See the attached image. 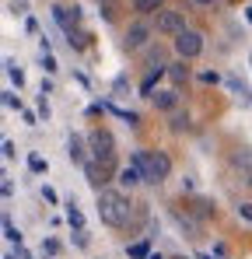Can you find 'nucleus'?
I'll use <instances>...</instances> for the list:
<instances>
[{
  "instance_id": "f257e3e1",
  "label": "nucleus",
  "mask_w": 252,
  "mask_h": 259,
  "mask_svg": "<svg viewBox=\"0 0 252 259\" xmlns=\"http://www.w3.org/2000/svg\"><path fill=\"white\" fill-rule=\"evenodd\" d=\"M98 217L109 224V228H126L133 221V203L130 196L119 193V189H98Z\"/></svg>"
},
{
  "instance_id": "f03ea898",
  "label": "nucleus",
  "mask_w": 252,
  "mask_h": 259,
  "mask_svg": "<svg viewBox=\"0 0 252 259\" xmlns=\"http://www.w3.org/2000/svg\"><path fill=\"white\" fill-rule=\"evenodd\" d=\"M130 165H137L144 172V182H154V186H161L172 175V158L165 151H133Z\"/></svg>"
},
{
  "instance_id": "7ed1b4c3",
  "label": "nucleus",
  "mask_w": 252,
  "mask_h": 259,
  "mask_svg": "<svg viewBox=\"0 0 252 259\" xmlns=\"http://www.w3.org/2000/svg\"><path fill=\"white\" fill-rule=\"evenodd\" d=\"M88 151H91V158L102 161L105 168L116 165V140H112L109 130H91V133H88Z\"/></svg>"
},
{
  "instance_id": "20e7f679",
  "label": "nucleus",
  "mask_w": 252,
  "mask_h": 259,
  "mask_svg": "<svg viewBox=\"0 0 252 259\" xmlns=\"http://www.w3.org/2000/svg\"><path fill=\"white\" fill-rule=\"evenodd\" d=\"M53 18H56V25L70 35V46H84V35L77 32V25H81V11H77V7L56 4V7H53Z\"/></svg>"
},
{
  "instance_id": "39448f33",
  "label": "nucleus",
  "mask_w": 252,
  "mask_h": 259,
  "mask_svg": "<svg viewBox=\"0 0 252 259\" xmlns=\"http://www.w3.org/2000/svg\"><path fill=\"white\" fill-rule=\"evenodd\" d=\"M172 42H175L179 60H193V56H200V53H203V35H200L196 28H182Z\"/></svg>"
},
{
  "instance_id": "423d86ee",
  "label": "nucleus",
  "mask_w": 252,
  "mask_h": 259,
  "mask_svg": "<svg viewBox=\"0 0 252 259\" xmlns=\"http://www.w3.org/2000/svg\"><path fill=\"white\" fill-rule=\"evenodd\" d=\"M154 28L161 32V35H179L182 28H186V18H182V11H158L154 14Z\"/></svg>"
},
{
  "instance_id": "0eeeda50",
  "label": "nucleus",
  "mask_w": 252,
  "mask_h": 259,
  "mask_svg": "<svg viewBox=\"0 0 252 259\" xmlns=\"http://www.w3.org/2000/svg\"><path fill=\"white\" fill-rule=\"evenodd\" d=\"M147 35H151V25H147V21H133V25L126 28L123 46L126 49H144V46H147Z\"/></svg>"
},
{
  "instance_id": "6e6552de",
  "label": "nucleus",
  "mask_w": 252,
  "mask_h": 259,
  "mask_svg": "<svg viewBox=\"0 0 252 259\" xmlns=\"http://www.w3.org/2000/svg\"><path fill=\"white\" fill-rule=\"evenodd\" d=\"M109 172H112V168H105V165H102V161H95V158H88V161H84V175H88V182H91L95 189H105Z\"/></svg>"
},
{
  "instance_id": "1a4fd4ad",
  "label": "nucleus",
  "mask_w": 252,
  "mask_h": 259,
  "mask_svg": "<svg viewBox=\"0 0 252 259\" xmlns=\"http://www.w3.org/2000/svg\"><path fill=\"white\" fill-rule=\"evenodd\" d=\"M172 217L179 221V228L182 231H189V238H200V221L193 214H182V210H172Z\"/></svg>"
},
{
  "instance_id": "9d476101",
  "label": "nucleus",
  "mask_w": 252,
  "mask_h": 259,
  "mask_svg": "<svg viewBox=\"0 0 252 259\" xmlns=\"http://www.w3.org/2000/svg\"><path fill=\"white\" fill-rule=\"evenodd\" d=\"M67 158H70V161H77V165L88 161V147H84L81 137H70V140H67Z\"/></svg>"
},
{
  "instance_id": "9b49d317",
  "label": "nucleus",
  "mask_w": 252,
  "mask_h": 259,
  "mask_svg": "<svg viewBox=\"0 0 252 259\" xmlns=\"http://www.w3.org/2000/svg\"><path fill=\"white\" fill-rule=\"evenodd\" d=\"M154 105H158L161 112L175 109V105H179V91H175V88H165V91H158V95H154Z\"/></svg>"
},
{
  "instance_id": "f8f14e48",
  "label": "nucleus",
  "mask_w": 252,
  "mask_h": 259,
  "mask_svg": "<svg viewBox=\"0 0 252 259\" xmlns=\"http://www.w3.org/2000/svg\"><path fill=\"white\" fill-rule=\"evenodd\" d=\"M168 81L179 88L189 81V67H186V60H179V63H168Z\"/></svg>"
},
{
  "instance_id": "ddd939ff",
  "label": "nucleus",
  "mask_w": 252,
  "mask_h": 259,
  "mask_svg": "<svg viewBox=\"0 0 252 259\" xmlns=\"http://www.w3.org/2000/svg\"><path fill=\"white\" fill-rule=\"evenodd\" d=\"M119 182H123V186H130V189H133V186H140V182H144V172H140V168H137V165H126L123 172H119Z\"/></svg>"
},
{
  "instance_id": "4468645a",
  "label": "nucleus",
  "mask_w": 252,
  "mask_h": 259,
  "mask_svg": "<svg viewBox=\"0 0 252 259\" xmlns=\"http://www.w3.org/2000/svg\"><path fill=\"white\" fill-rule=\"evenodd\" d=\"M165 0H133V11L137 14H158Z\"/></svg>"
},
{
  "instance_id": "2eb2a0df",
  "label": "nucleus",
  "mask_w": 252,
  "mask_h": 259,
  "mask_svg": "<svg viewBox=\"0 0 252 259\" xmlns=\"http://www.w3.org/2000/svg\"><path fill=\"white\" fill-rule=\"evenodd\" d=\"M67 224H70V228H84V214L77 210V200L67 203Z\"/></svg>"
},
{
  "instance_id": "dca6fc26",
  "label": "nucleus",
  "mask_w": 252,
  "mask_h": 259,
  "mask_svg": "<svg viewBox=\"0 0 252 259\" xmlns=\"http://www.w3.org/2000/svg\"><path fill=\"white\" fill-rule=\"evenodd\" d=\"M161 74H168V70H151V74L144 77V84H140V95H151V91L158 88V81H161Z\"/></svg>"
},
{
  "instance_id": "f3484780",
  "label": "nucleus",
  "mask_w": 252,
  "mask_h": 259,
  "mask_svg": "<svg viewBox=\"0 0 252 259\" xmlns=\"http://www.w3.org/2000/svg\"><path fill=\"white\" fill-rule=\"evenodd\" d=\"M228 88H231V95H235V98H242V102H252L249 88L242 84V81H238V77H228Z\"/></svg>"
},
{
  "instance_id": "a211bd4d",
  "label": "nucleus",
  "mask_w": 252,
  "mask_h": 259,
  "mask_svg": "<svg viewBox=\"0 0 252 259\" xmlns=\"http://www.w3.org/2000/svg\"><path fill=\"white\" fill-rule=\"evenodd\" d=\"M126 252H130V259H147L151 256V245L147 242H133V245H126Z\"/></svg>"
},
{
  "instance_id": "6ab92c4d",
  "label": "nucleus",
  "mask_w": 252,
  "mask_h": 259,
  "mask_svg": "<svg viewBox=\"0 0 252 259\" xmlns=\"http://www.w3.org/2000/svg\"><path fill=\"white\" fill-rule=\"evenodd\" d=\"M28 168H32V172H35V175H42V172H46V168H49V161H46L42 154H32V158H28Z\"/></svg>"
},
{
  "instance_id": "aec40b11",
  "label": "nucleus",
  "mask_w": 252,
  "mask_h": 259,
  "mask_svg": "<svg viewBox=\"0 0 252 259\" xmlns=\"http://www.w3.org/2000/svg\"><path fill=\"white\" fill-rule=\"evenodd\" d=\"M4 235H7V242H18V245H21V231H18L7 217H4Z\"/></svg>"
},
{
  "instance_id": "412c9836",
  "label": "nucleus",
  "mask_w": 252,
  "mask_h": 259,
  "mask_svg": "<svg viewBox=\"0 0 252 259\" xmlns=\"http://www.w3.org/2000/svg\"><path fill=\"white\" fill-rule=\"evenodd\" d=\"M7 74H11V81H14V84H18V88L25 84V74H21V70H18V67H14L11 60H7Z\"/></svg>"
},
{
  "instance_id": "4be33fe9",
  "label": "nucleus",
  "mask_w": 252,
  "mask_h": 259,
  "mask_svg": "<svg viewBox=\"0 0 252 259\" xmlns=\"http://www.w3.org/2000/svg\"><path fill=\"white\" fill-rule=\"evenodd\" d=\"M42 70H46V74H56V60H53V53H42Z\"/></svg>"
},
{
  "instance_id": "5701e85b",
  "label": "nucleus",
  "mask_w": 252,
  "mask_h": 259,
  "mask_svg": "<svg viewBox=\"0 0 252 259\" xmlns=\"http://www.w3.org/2000/svg\"><path fill=\"white\" fill-rule=\"evenodd\" d=\"M42 252L56 256V252H60V242H56V238H46V242H42Z\"/></svg>"
},
{
  "instance_id": "b1692460",
  "label": "nucleus",
  "mask_w": 252,
  "mask_h": 259,
  "mask_svg": "<svg viewBox=\"0 0 252 259\" xmlns=\"http://www.w3.org/2000/svg\"><path fill=\"white\" fill-rule=\"evenodd\" d=\"M4 105H7V109H18V112H21V102H18V98H14L11 91H4Z\"/></svg>"
},
{
  "instance_id": "393cba45",
  "label": "nucleus",
  "mask_w": 252,
  "mask_h": 259,
  "mask_svg": "<svg viewBox=\"0 0 252 259\" xmlns=\"http://www.w3.org/2000/svg\"><path fill=\"white\" fill-rule=\"evenodd\" d=\"M42 200H46V203H60V196H56V189H49V186H42Z\"/></svg>"
},
{
  "instance_id": "a878e982",
  "label": "nucleus",
  "mask_w": 252,
  "mask_h": 259,
  "mask_svg": "<svg viewBox=\"0 0 252 259\" xmlns=\"http://www.w3.org/2000/svg\"><path fill=\"white\" fill-rule=\"evenodd\" d=\"M182 126H189V116H182V112L172 116V130H182Z\"/></svg>"
},
{
  "instance_id": "bb28decb",
  "label": "nucleus",
  "mask_w": 252,
  "mask_h": 259,
  "mask_svg": "<svg viewBox=\"0 0 252 259\" xmlns=\"http://www.w3.org/2000/svg\"><path fill=\"white\" fill-rule=\"evenodd\" d=\"M238 217H245V221H252V203H242V207H238Z\"/></svg>"
},
{
  "instance_id": "cd10ccee",
  "label": "nucleus",
  "mask_w": 252,
  "mask_h": 259,
  "mask_svg": "<svg viewBox=\"0 0 252 259\" xmlns=\"http://www.w3.org/2000/svg\"><path fill=\"white\" fill-rule=\"evenodd\" d=\"M200 81H207V84H217V81H221V77H217V74H214V70H207V74H200Z\"/></svg>"
},
{
  "instance_id": "c85d7f7f",
  "label": "nucleus",
  "mask_w": 252,
  "mask_h": 259,
  "mask_svg": "<svg viewBox=\"0 0 252 259\" xmlns=\"http://www.w3.org/2000/svg\"><path fill=\"white\" fill-rule=\"evenodd\" d=\"M39 116H42V119H49V102H46V95H42V102H39Z\"/></svg>"
},
{
  "instance_id": "c756f323",
  "label": "nucleus",
  "mask_w": 252,
  "mask_h": 259,
  "mask_svg": "<svg viewBox=\"0 0 252 259\" xmlns=\"http://www.w3.org/2000/svg\"><path fill=\"white\" fill-rule=\"evenodd\" d=\"M193 4H196V7H207V4H214V0H193Z\"/></svg>"
},
{
  "instance_id": "7c9ffc66",
  "label": "nucleus",
  "mask_w": 252,
  "mask_h": 259,
  "mask_svg": "<svg viewBox=\"0 0 252 259\" xmlns=\"http://www.w3.org/2000/svg\"><path fill=\"white\" fill-rule=\"evenodd\" d=\"M147 259H165V256H161V252H151V256H147Z\"/></svg>"
},
{
  "instance_id": "2f4dec72",
  "label": "nucleus",
  "mask_w": 252,
  "mask_h": 259,
  "mask_svg": "<svg viewBox=\"0 0 252 259\" xmlns=\"http://www.w3.org/2000/svg\"><path fill=\"white\" fill-rule=\"evenodd\" d=\"M245 18H249V21H252V7H245Z\"/></svg>"
},
{
  "instance_id": "473e14b6",
  "label": "nucleus",
  "mask_w": 252,
  "mask_h": 259,
  "mask_svg": "<svg viewBox=\"0 0 252 259\" xmlns=\"http://www.w3.org/2000/svg\"><path fill=\"white\" fill-rule=\"evenodd\" d=\"M4 259H14V252H7V256H4Z\"/></svg>"
},
{
  "instance_id": "72a5a7b5",
  "label": "nucleus",
  "mask_w": 252,
  "mask_h": 259,
  "mask_svg": "<svg viewBox=\"0 0 252 259\" xmlns=\"http://www.w3.org/2000/svg\"><path fill=\"white\" fill-rule=\"evenodd\" d=\"M200 259H214V256H200Z\"/></svg>"
},
{
  "instance_id": "f704fd0d",
  "label": "nucleus",
  "mask_w": 252,
  "mask_h": 259,
  "mask_svg": "<svg viewBox=\"0 0 252 259\" xmlns=\"http://www.w3.org/2000/svg\"><path fill=\"white\" fill-rule=\"evenodd\" d=\"M249 67H252V56H249Z\"/></svg>"
}]
</instances>
